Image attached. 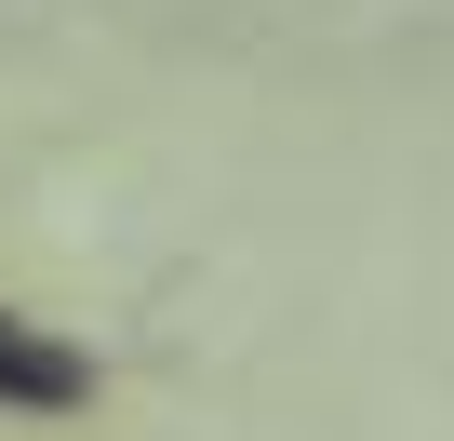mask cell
Segmentation results:
<instances>
[{"label":"cell","mask_w":454,"mask_h":441,"mask_svg":"<svg viewBox=\"0 0 454 441\" xmlns=\"http://www.w3.org/2000/svg\"><path fill=\"white\" fill-rule=\"evenodd\" d=\"M81 401H94V361L0 308V414H81Z\"/></svg>","instance_id":"6da1fadb"}]
</instances>
